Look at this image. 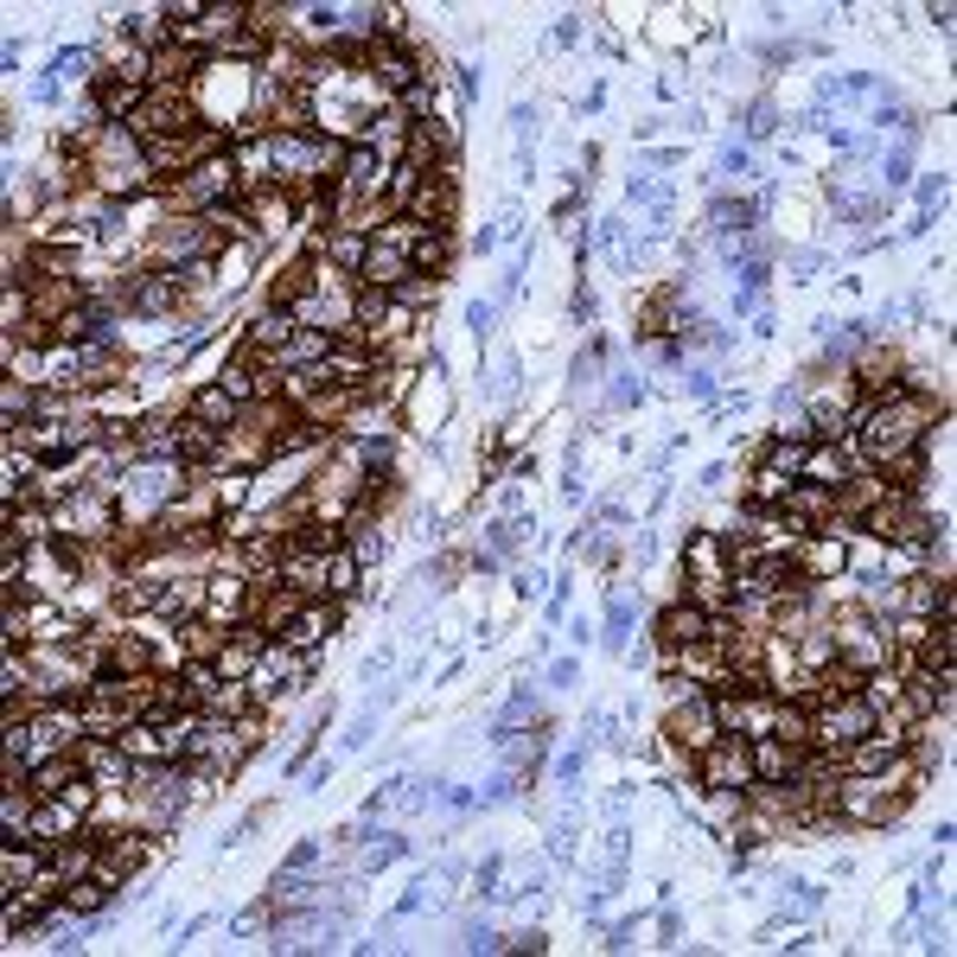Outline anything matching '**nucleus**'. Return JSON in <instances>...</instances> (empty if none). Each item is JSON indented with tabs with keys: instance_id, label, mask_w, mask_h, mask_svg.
<instances>
[{
	"instance_id": "1",
	"label": "nucleus",
	"mask_w": 957,
	"mask_h": 957,
	"mask_svg": "<svg viewBox=\"0 0 957 957\" xmlns=\"http://www.w3.org/2000/svg\"><path fill=\"white\" fill-rule=\"evenodd\" d=\"M938 421V403H931L926 389H894V396H868V415H862V428H855V447L868 454V460H894V454H906V447H919L926 440V428Z\"/></svg>"
},
{
	"instance_id": "2",
	"label": "nucleus",
	"mask_w": 957,
	"mask_h": 957,
	"mask_svg": "<svg viewBox=\"0 0 957 957\" xmlns=\"http://www.w3.org/2000/svg\"><path fill=\"white\" fill-rule=\"evenodd\" d=\"M880 722V709L868 696H829L811 709V747H829V753H849L855 741H868Z\"/></svg>"
},
{
	"instance_id": "3",
	"label": "nucleus",
	"mask_w": 957,
	"mask_h": 957,
	"mask_svg": "<svg viewBox=\"0 0 957 957\" xmlns=\"http://www.w3.org/2000/svg\"><path fill=\"white\" fill-rule=\"evenodd\" d=\"M211 250H217V231H211V217H180V211H166V217L154 224L147 262H154V268H185V262H205Z\"/></svg>"
},
{
	"instance_id": "4",
	"label": "nucleus",
	"mask_w": 957,
	"mask_h": 957,
	"mask_svg": "<svg viewBox=\"0 0 957 957\" xmlns=\"http://www.w3.org/2000/svg\"><path fill=\"white\" fill-rule=\"evenodd\" d=\"M696 778L709 785V792H747V785H753L747 734H715V741L696 753Z\"/></svg>"
},
{
	"instance_id": "5",
	"label": "nucleus",
	"mask_w": 957,
	"mask_h": 957,
	"mask_svg": "<svg viewBox=\"0 0 957 957\" xmlns=\"http://www.w3.org/2000/svg\"><path fill=\"white\" fill-rule=\"evenodd\" d=\"M409 224H421V231H454L460 224V166H440V173H428V180L415 185L409 211H403Z\"/></svg>"
},
{
	"instance_id": "6",
	"label": "nucleus",
	"mask_w": 957,
	"mask_h": 957,
	"mask_svg": "<svg viewBox=\"0 0 957 957\" xmlns=\"http://www.w3.org/2000/svg\"><path fill=\"white\" fill-rule=\"evenodd\" d=\"M103 849H96V875L109 880V887H129L147 862H154V843L147 836H122V829H96V824H83Z\"/></svg>"
},
{
	"instance_id": "7",
	"label": "nucleus",
	"mask_w": 957,
	"mask_h": 957,
	"mask_svg": "<svg viewBox=\"0 0 957 957\" xmlns=\"http://www.w3.org/2000/svg\"><path fill=\"white\" fill-rule=\"evenodd\" d=\"M141 141H154V134H192L205 129V115H198V103H192V90H154L147 96V109L129 122Z\"/></svg>"
},
{
	"instance_id": "8",
	"label": "nucleus",
	"mask_w": 957,
	"mask_h": 957,
	"mask_svg": "<svg viewBox=\"0 0 957 957\" xmlns=\"http://www.w3.org/2000/svg\"><path fill=\"white\" fill-rule=\"evenodd\" d=\"M370 71H377V83L389 96H409L415 83H428V64H421V52L409 39H370Z\"/></svg>"
},
{
	"instance_id": "9",
	"label": "nucleus",
	"mask_w": 957,
	"mask_h": 957,
	"mask_svg": "<svg viewBox=\"0 0 957 957\" xmlns=\"http://www.w3.org/2000/svg\"><path fill=\"white\" fill-rule=\"evenodd\" d=\"M83 301H90V287L78 275H32L27 282V319H45V326H58L64 313H78Z\"/></svg>"
},
{
	"instance_id": "10",
	"label": "nucleus",
	"mask_w": 957,
	"mask_h": 957,
	"mask_svg": "<svg viewBox=\"0 0 957 957\" xmlns=\"http://www.w3.org/2000/svg\"><path fill=\"white\" fill-rule=\"evenodd\" d=\"M90 96H96V109H103L109 129H129L134 115L147 109V96H154V90H147V83H134V78H115V71H103V78L90 83Z\"/></svg>"
},
{
	"instance_id": "11",
	"label": "nucleus",
	"mask_w": 957,
	"mask_h": 957,
	"mask_svg": "<svg viewBox=\"0 0 957 957\" xmlns=\"http://www.w3.org/2000/svg\"><path fill=\"white\" fill-rule=\"evenodd\" d=\"M78 760H83V773L96 778L103 792H115L122 778H134V753L122 747V741H109V734H83V741H78Z\"/></svg>"
},
{
	"instance_id": "12",
	"label": "nucleus",
	"mask_w": 957,
	"mask_h": 957,
	"mask_svg": "<svg viewBox=\"0 0 957 957\" xmlns=\"http://www.w3.org/2000/svg\"><path fill=\"white\" fill-rule=\"evenodd\" d=\"M198 71H205V45H180V39H166V45L154 52L147 90H192V83H198Z\"/></svg>"
},
{
	"instance_id": "13",
	"label": "nucleus",
	"mask_w": 957,
	"mask_h": 957,
	"mask_svg": "<svg viewBox=\"0 0 957 957\" xmlns=\"http://www.w3.org/2000/svg\"><path fill=\"white\" fill-rule=\"evenodd\" d=\"M651 632H658V651H683V645H702L709 639V613H702L696 600H671L658 620H651Z\"/></svg>"
},
{
	"instance_id": "14",
	"label": "nucleus",
	"mask_w": 957,
	"mask_h": 957,
	"mask_svg": "<svg viewBox=\"0 0 957 957\" xmlns=\"http://www.w3.org/2000/svg\"><path fill=\"white\" fill-rule=\"evenodd\" d=\"M326 370H333V384L364 389L370 377H377V345H370V338H338L333 358H326Z\"/></svg>"
},
{
	"instance_id": "15",
	"label": "nucleus",
	"mask_w": 957,
	"mask_h": 957,
	"mask_svg": "<svg viewBox=\"0 0 957 957\" xmlns=\"http://www.w3.org/2000/svg\"><path fill=\"white\" fill-rule=\"evenodd\" d=\"M326 562H333V556H313V549H294V543H287V556L275 562V574H282L301 600H326Z\"/></svg>"
},
{
	"instance_id": "16",
	"label": "nucleus",
	"mask_w": 957,
	"mask_h": 957,
	"mask_svg": "<svg viewBox=\"0 0 957 957\" xmlns=\"http://www.w3.org/2000/svg\"><path fill=\"white\" fill-rule=\"evenodd\" d=\"M78 778H90V773H83V760H78V747H58L52 760H39V766L27 773V792H32V798H58V792H64V785H78Z\"/></svg>"
},
{
	"instance_id": "17",
	"label": "nucleus",
	"mask_w": 957,
	"mask_h": 957,
	"mask_svg": "<svg viewBox=\"0 0 957 957\" xmlns=\"http://www.w3.org/2000/svg\"><path fill=\"white\" fill-rule=\"evenodd\" d=\"M747 753H753V785H785V778L798 773L804 747H785L773 734H760V741H747Z\"/></svg>"
},
{
	"instance_id": "18",
	"label": "nucleus",
	"mask_w": 957,
	"mask_h": 957,
	"mask_svg": "<svg viewBox=\"0 0 957 957\" xmlns=\"http://www.w3.org/2000/svg\"><path fill=\"white\" fill-rule=\"evenodd\" d=\"M415 268H409V250H396V243H377L370 236V256H364V268H358V282H370V287H403Z\"/></svg>"
},
{
	"instance_id": "19",
	"label": "nucleus",
	"mask_w": 957,
	"mask_h": 957,
	"mask_svg": "<svg viewBox=\"0 0 957 957\" xmlns=\"http://www.w3.org/2000/svg\"><path fill=\"white\" fill-rule=\"evenodd\" d=\"M409 268L415 275H428V282H447V268H454V231H421L409 243Z\"/></svg>"
},
{
	"instance_id": "20",
	"label": "nucleus",
	"mask_w": 957,
	"mask_h": 957,
	"mask_svg": "<svg viewBox=\"0 0 957 957\" xmlns=\"http://www.w3.org/2000/svg\"><path fill=\"white\" fill-rule=\"evenodd\" d=\"M115 894H122V887H109L103 875H83V880H71V887H64V913H71V919H96Z\"/></svg>"
},
{
	"instance_id": "21",
	"label": "nucleus",
	"mask_w": 957,
	"mask_h": 957,
	"mask_svg": "<svg viewBox=\"0 0 957 957\" xmlns=\"http://www.w3.org/2000/svg\"><path fill=\"white\" fill-rule=\"evenodd\" d=\"M773 741H785V747H811V702H792V696L773 702Z\"/></svg>"
},
{
	"instance_id": "22",
	"label": "nucleus",
	"mask_w": 957,
	"mask_h": 957,
	"mask_svg": "<svg viewBox=\"0 0 957 957\" xmlns=\"http://www.w3.org/2000/svg\"><path fill=\"white\" fill-rule=\"evenodd\" d=\"M294 333H301V319H294V313H287V307H268V313H262V319H256V326H250V345H256V352H268V358H275V352H282V345H287V338H294Z\"/></svg>"
},
{
	"instance_id": "23",
	"label": "nucleus",
	"mask_w": 957,
	"mask_h": 957,
	"mask_svg": "<svg viewBox=\"0 0 957 957\" xmlns=\"http://www.w3.org/2000/svg\"><path fill=\"white\" fill-rule=\"evenodd\" d=\"M364 256H370V236L364 231H326V262H333L338 275H358Z\"/></svg>"
},
{
	"instance_id": "24",
	"label": "nucleus",
	"mask_w": 957,
	"mask_h": 957,
	"mask_svg": "<svg viewBox=\"0 0 957 957\" xmlns=\"http://www.w3.org/2000/svg\"><path fill=\"white\" fill-rule=\"evenodd\" d=\"M537 722V690L523 683V690H511V702L492 715V741H505V734H523V727Z\"/></svg>"
},
{
	"instance_id": "25",
	"label": "nucleus",
	"mask_w": 957,
	"mask_h": 957,
	"mask_svg": "<svg viewBox=\"0 0 957 957\" xmlns=\"http://www.w3.org/2000/svg\"><path fill=\"white\" fill-rule=\"evenodd\" d=\"M185 415H198V421H211V428H231L243 409H236V396L224 384H205L198 396H192V409H185Z\"/></svg>"
},
{
	"instance_id": "26",
	"label": "nucleus",
	"mask_w": 957,
	"mask_h": 957,
	"mask_svg": "<svg viewBox=\"0 0 957 957\" xmlns=\"http://www.w3.org/2000/svg\"><path fill=\"white\" fill-rule=\"evenodd\" d=\"M364 581V562L352 556V549H338L333 562H326V600H352Z\"/></svg>"
},
{
	"instance_id": "27",
	"label": "nucleus",
	"mask_w": 957,
	"mask_h": 957,
	"mask_svg": "<svg viewBox=\"0 0 957 957\" xmlns=\"http://www.w3.org/2000/svg\"><path fill=\"white\" fill-rule=\"evenodd\" d=\"M766 211V198H753V205H741V198H715V211H709V224L722 236H741V231H753V217Z\"/></svg>"
},
{
	"instance_id": "28",
	"label": "nucleus",
	"mask_w": 957,
	"mask_h": 957,
	"mask_svg": "<svg viewBox=\"0 0 957 957\" xmlns=\"http://www.w3.org/2000/svg\"><path fill=\"white\" fill-rule=\"evenodd\" d=\"M632 620H639V600L625 594V588H613V600H607V651H625Z\"/></svg>"
},
{
	"instance_id": "29",
	"label": "nucleus",
	"mask_w": 957,
	"mask_h": 957,
	"mask_svg": "<svg viewBox=\"0 0 957 957\" xmlns=\"http://www.w3.org/2000/svg\"><path fill=\"white\" fill-rule=\"evenodd\" d=\"M523 537H530V523H523L518 511H505V518H498L492 530H486V549H492L498 562H505V556H511V549H523Z\"/></svg>"
},
{
	"instance_id": "30",
	"label": "nucleus",
	"mask_w": 957,
	"mask_h": 957,
	"mask_svg": "<svg viewBox=\"0 0 957 957\" xmlns=\"http://www.w3.org/2000/svg\"><path fill=\"white\" fill-rule=\"evenodd\" d=\"M39 403H45V396H39L32 384H7V389H0V421H7V428H20Z\"/></svg>"
},
{
	"instance_id": "31",
	"label": "nucleus",
	"mask_w": 957,
	"mask_h": 957,
	"mask_svg": "<svg viewBox=\"0 0 957 957\" xmlns=\"http://www.w3.org/2000/svg\"><path fill=\"white\" fill-rule=\"evenodd\" d=\"M435 294H440V282H428V275H409L403 287H389V307H403V313L435 307Z\"/></svg>"
},
{
	"instance_id": "32",
	"label": "nucleus",
	"mask_w": 957,
	"mask_h": 957,
	"mask_svg": "<svg viewBox=\"0 0 957 957\" xmlns=\"http://www.w3.org/2000/svg\"><path fill=\"white\" fill-rule=\"evenodd\" d=\"M52 78H78V83H96L103 71H96V52H58V64H52Z\"/></svg>"
},
{
	"instance_id": "33",
	"label": "nucleus",
	"mask_w": 957,
	"mask_h": 957,
	"mask_svg": "<svg viewBox=\"0 0 957 957\" xmlns=\"http://www.w3.org/2000/svg\"><path fill=\"white\" fill-rule=\"evenodd\" d=\"M518 766H505V773H492L486 778V792H479V804H505V798H518Z\"/></svg>"
},
{
	"instance_id": "34",
	"label": "nucleus",
	"mask_w": 957,
	"mask_h": 957,
	"mask_svg": "<svg viewBox=\"0 0 957 957\" xmlns=\"http://www.w3.org/2000/svg\"><path fill=\"white\" fill-rule=\"evenodd\" d=\"M403 849H409V836H384V843H370V849H364V868H389Z\"/></svg>"
},
{
	"instance_id": "35",
	"label": "nucleus",
	"mask_w": 957,
	"mask_h": 957,
	"mask_svg": "<svg viewBox=\"0 0 957 957\" xmlns=\"http://www.w3.org/2000/svg\"><path fill=\"white\" fill-rule=\"evenodd\" d=\"M498 875H505V862H498V855H486V862H479V875H472V887H479V900H492V894H505V887H498Z\"/></svg>"
},
{
	"instance_id": "36",
	"label": "nucleus",
	"mask_w": 957,
	"mask_h": 957,
	"mask_svg": "<svg viewBox=\"0 0 957 957\" xmlns=\"http://www.w3.org/2000/svg\"><path fill=\"white\" fill-rule=\"evenodd\" d=\"M880 180H887V185H906V180H913V147H894V154H887V166H880Z\"/></svg>"
},
{
	"instance_id": "37",
	"label": "nucleus",
	"mask_w": 957,
	"mask_h": 957,
	"mask_svg": "<svg viewBox=\"0 0 957 957\" xmlns=\"http://www.w3.org/2000/svg\"><path fill=\"white\" fill-rule=\"evenodd\" d=\"M492 319H498L492 301H472V307H466V326H472V338H486V333H492Z\"/></svg>"
},
{
	"instance_id": "38",
	"label": "nucleus",
	"mask_w": 957,
	"mask_h": 957,
	"mask_svg": "<svg viewBox=\"0 0 957 957\" xmlns=\"http://www.w3.org/2000/svg\"><path fill=\"white\" fill-rule=\"evenodd\" d=\"M600 358H607V345H588V352L574 358V384H594V377H600Z\"/></svg>"
},
{
	"instance_id": "39",
	"label": "nucleus",
	"mask_w": 957,
	"mask_h": 957,
	"mask_svg": "<svg viewBox=\"0 0 957 957\" xmlns=\"http://www.w3.org/2000/svg\"><path fill=\"white\" fill-rule=\"evenodd\" d=\"M466 951H505V938L492 926H466Z\"/></svg>"
},
{
	"instance_id": "40",
	"label": "nucleus",
	"mask_w": 957,
	"mask_h": 957,
	"mask_svg": "<svg viewBox=\"0 0 957 957\" xmlns=\"http://www.w3.org/2000/svg\"><path fill=\"white\" fill-rule=\"evenodd\" d=\"M505 951H530V957H537V951H549V938L537 926H530V931H511V938H505Z\"/></svg>"
},
{
	"instance_id": "41",
	"label": "nucleus",
	"mask_w": 957,
	"mask_h": 957,
	"mask_svg": "<svg viewBox=\"0 0 957 957\" xmlns=\"http://www.w3.org/2000/svg\"><path fill=\"white\" fill-rule=\"evenodd\" d=\"M313 862H319V843H294V855H287V868H282V875H307Z\"/></svg>"
},
{
	"instance_id": "42",
	"label": "nucleus",
	"mask_w": 957,
	"mask_h": 957,
	"mask_svg": "<svg viewBox=\"0 0 957 957\" xmlns=\"http://www.w3.org/2000/svg\"><path fill=\"white\" fill-rule=\"evenodd\" d=\"M778 129V109L773 103H753V122H747V134L760 141V134H773Z\"/></svg>"
},
{
	"instance_id": "43",
	"label": "nucleus",
	"mask_w": 957,
	"mask_h": 957,
	"mask_svg": "<svg viewBox=\"0 0 957 957\" xmlns=\"http://www.w3.org/2000/svg\"><path fill=\"white\" fill-rule=\"evenodd\" d=\"M785 268H792V282H811V275L824 268V256H811V250H804V256H792V262H785Z\"/></svg>"
},
{
	"instance_id": "44",
	"label": "nucleus",
	"mask_w": 957,
	"mask_h": 957,
	"mask_svg": "<svg viewBox=\"0 0 957 957\" xmlns=\"http://www.w3.org/2000/svg\"><path fill=\"white\" fill-rule=\"evenodd\" d=\"M613 403H620V409L625 403H645V384H639V377H620V384H613Z\"/></svg>"
},
{
	"instance_id": "45",
	"label": "nucleus",
	"mask_w": 957,
	"mask_h": 957,
	"mask_svg": "<svg viewBox=\"0 0 957 957\" xmlns=\"http://www.w3.org/2000/svg\"><path fill=\"white\" fill-rule=\"evenodd\" d=\"M581 766H588V747L562 753V760H556V778H581Z\"/></svg>"
},
{
	"instance_id": "46",
	"label": "nucleus",
	"mask_w": 957,
	"mask_h": 957,
	"mask_svg": "<svg viewBox=\"0 0 957 957\" xmlns=\"http://www.w3.org/2000/svg\"><path fill=\"white\" fill-rule=\"evenodd\" d=\"M690 396H696V403H709V396H715V377H709V370H690Z\"/></svg>"
},
{
	"instance_id": "47",
	"label": "nucleus",
	"mask_w": 957,
	"mask_h": 957,
	"mask_svg": "<svg viewBox=\"0 0 957 957\" xmlns=\"http://www.w3.org/2000/svg\"><path fill=\"white\" fill-rule=\"evenodd\" d=\"M722 173H747V147H722Z\"/></svg>"
},
{
	"instance_id": "48",
	"label": "nucleus",
	"mask_w": 957,
	"mask_h": 957,
	"mask_svg": "<svg viewBox=\"0 0 957 957\" xmlns=\"http://www.w3.org/2000/svg\"><path fill=\"white\" fill-rule=\"evenodd\" d=\"M556 39H562V45H574V39H581V13H562V27H556Z\"/></svg>"
},
{
	"instance_id": "49",
	"label": "nucleus",
	"mask_w": 957,
	"mask_h": 957,
	"mask_svg": "<svg viewBox=\"0 0 957 957\" xmlns=\"http://www.w3.org/2000/svg\"><path fill=\"white\" fill-rule=\"evenodd\" d=\"M588 319H594V294L581 287V294H574V326H588Z\"/></svg>"
},
{
	"instance_id": "50",
	"label": "nucleus",
	"mask_w": 957,
	"mask_h": 957,
	"mask_svg": "<svg viewBox=\"0 0 957 957\" xmlns=\"http://www.w3.org/2000/svg\"><path fill=\"white\" fill-rule=\"evenodd\" d=\"M32 103H58V78H39V83H32Z\"/></svg>"
},
{
	"instance_id": "51",
	"label": "nucleus",
	"mask_w": 957,
	"mask_h": 957,
	"mask_svg": "<svg viewBox=\"0 0 957 957\" xmlns=\"http://www.w3.org/2000/svg\"><path fill=\"white\" fill-rule=\"evenodd\" d=\"M460 96H479V64H460Z\"/></svg>"
},
{
	"instance_id": "52",
	"label": "nucleus",
	"mask_w": 957,
	"mask_h": 957,
	"mask_svg": "<svg viewBox=\"0 0 957 957\" xmlns=\"http://www.w3.org/2000/svg\"><path fill=\"white\" fill-rule=\"evenodd\" d=\"M549 683H574V658H556V664H549Z\"/></svg>"
}]
</instances>
